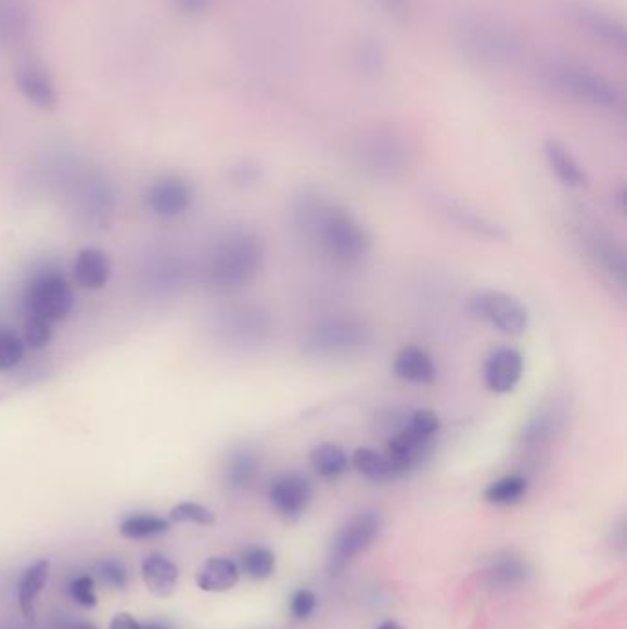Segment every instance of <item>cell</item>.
<instances>
[{"label": "cell", "mask_w": 627, "mask_h": 629, "mask_svg": "<svg viewBox=\"0 0 627 629\" xmlns=\"http://www.w3.org/2000/svg\"><path fill=\"white\" fill-rule=\"evenodd\" d=\"M76 297L71 282L57 269H41L34 272L23 291L25 314L41 317L44 321H65L73 313Z\"/></svg>", "instance_id": "8992f818"}, {"label": "cell", "mask_w": 627, "mask_h": 629, "mask_svg": "<svg viewBox=\"0 0 627 629\" xmlns=\"http://www.w3.org/2000/svg\"><path fill=\"white\" fill-rule=\"evenodd\" d=\"M523 356L512 346L495 348L484 364V382L495 394H508L515 390L523 377Z\"/></svg>", "instance_id": "4fadbf2b"}, {"label": "cell", "mask_w": 627, "mask_h": 629, "mask_svg": "<svg viewBox=\"0 0 627 629\" xmlns=\"http://www.w3.org/2000/svg\"><path fill=\"white\" fill-rule=\"evenodd\" d=\"M242 569L253 580H267L277 570V556L267 547H248L242 554Z\"/></svg>", "instance_id": "f546056e"}, {"label": "cell", "mask_w": 627, "mask_h": 629, "mask_svg": "<svg viewBox=\"0 0 627 629\" xmlns=\"http://www.w3.org/2000/svg\"><path fill=\"white\" fill-rule=\"evenodd\" d=\"M144 203L155 218L179 219L192 208L193 190L181 177L166 176L145 190Z\"/></svg>", "instance_id": "30bf717a"}, {"label": "cell", "mask_w": 627, "mask_h": 629, "mask_svg": "<svg viewBox=\"0 0 627 629\" xmlns=\"http://www.w3.org/2000/svg\"><path fill=\"white\" fill-rule=\"evenodd\" d=\"M26 345L21 333L0 324V372L17 369L25 359Z\"/></svg>", "instance_id": "4dcf8cb0"}, {"label": "cell", "mask_w": 627, "mask_h": 629, "mask_svg": "<svg viewBox=\"0 0 627 629\" xmlns=\"http://www.w3.org/2000/svg\"><path fill=\"white\" fill-rule=\"evenodd\" d=\"M576 21L597 43L624 54L627 47L626 26L620 18L594 4H578L574 10Z\"/></svg>", "instance_id": "8fae6325"}, {"label": "cell", "mask_w": 627, "mask_h": 629, "mask_svg": "<svg viewBox=\"0 0 627 629\" xmlns=\"http://www.w3.org/2000/svg\"><path fill=\"white\" fill-rule=\"evenodd\" d=\"M545 157L549 161V166L554 171L555 177L565 187H586V171L579 166L578 161L574 158L567 145L561 144L560 140L550 139L545 142Z\"/></svg>", "instance_id": "d6986e66"}, {"label": "cell", "mask_w": 627, "mask_h": 629, "mask_svg": "<svg viewBox=\"0 0 627 629\" xmlns=\"http://www.w3.org/2000/svg\"><path fill=\"white\" fill-rule=\"evenodd\" d=\"M471 308L481 319L507 335H523L530 322L525 304L504 291H478L471 298Z\"/></svg>", "instance_id": "ba28073f"}, {"label": "cell", "mask_w": 627, "mask_h": 629, "mask_svg": "<svg viewBox=\"0 0 627 629\" xmlns=\"http://www.w3.org/2000/svg\"><path fill=\"white\" fill-rule=\"evenodd\" d=\"M460 54L478 68H504L521 57L523 43L517 34L497 18L464 17L452 28Z\"/></svg>", "instance_id": "7a4b0ae2"}, {"label": "cell", "mask_w": 627, "mask_h": 629, "mask_svg": "<svg viewBox=\"0 0 627 629\" xmlns=\"http://www.w3.org/2000/svg\"><path fill=\"white\" fill-rule=\"evenodd\" d=\"M63 629H97L94 628V626H92V624L89 622H76V624H68V626H65V628Z\"/></svg>", "instance_id": "ee69618b"}, {"label": "cell", "mask_w": 627, "mask_h": 629, "mask_svg": "<svg viewBox=\"0 0 627 629\" xmlns=\"http://www.w3.org/2000/svg\"><path fill=\"white\" fill-rule=\"evenodd\" d=\"M394 374L404 382L428 385L435 382L436 367L427 351L418 346H405L394 359Z\"/></svg>", "instance_id": "e0dca14e"}, {"label": "cell", "mask_w": 627, "mask_h": 629, "mask_svg": "<svg viewBox=\"0 0 627 629\" xmlns=\"http://www.w3.org/2000/svg\"><path fill=\"white\" fill-rule=\"evenodd\" d=\"M381 528L383 517L374 510L354 515L333 539L332 551L328 556V573L332 576L341 575L354 557L374 544L375 539L380 538Z\"/></svg>", "instance_id": "52a82bcc"}, {"label": "cell", "mask_w": 627, "mask_h": 629, "mask_svg": "<svg viewBox=\"0 0 627 629\" xmlns=\"http://www.w3.org/2000/svg\"><path fill=\"white\" fill-rule=\"evenodd\" d=\"M28 13L17 0H0V39L21 41L28 34Z\"/></svg>", "instance_id": "4316f807"}, {"label": "cell", "mask_w": 627, "mask_h": 629, "mask_svg": "<svg viewBox=\"0 0 627 629\" xmlns=\"http://www.w3.org/2000/svg\"><path fill=\"white\" fill-rule=\"evenodd\" d=\"M169 530V521L155 514H131L120 523V534L126 539H150Z\"/></svg>", "instance_id": "83f0119b"}, {"label": "cell", "mask_w": 627, "mask_h": 629, "mask_svg": "<svg viewBox=\"0 0 627 629\" xmlns=\"http://www.w3.org/2000/svg\"><path fill=\"white\" fill-rule=\"evenodd\" d=\"M259 466H261V460L256 449L247 448V446L234 449L225 464V483L232 490H245L253 485Z\"/></svg>", "instance_id": "44dd1931"}, {"label": "cell", "mask_w": 627, "mask_h": 629, "mask_svg": "<svg viewBox=\"0 0 627 629\" xmlns=\"http://www.w3.org/2000/svg\"><path fill=\"white\" fill-rule=\"evenodd\" d=\"M52 326H54L52 322L44 321L41 317L26 314L25 326H23V333H21L26 348L42 350L52 341V333H54Z\"/></svg>", "instance_id": "d6a6232c"}, {"label": "cell", "mask_w": 627, "mask_h": 629, "mask_svg": "<svg viewBox=\"0 0 627 629\" xmlns=\"http://www.w3.org/2000/svg\"><path fill=\"white\" fill-rule=\"evenodd\" d=\"M359 68L364 70V74H380L386 65L385 52L380 44L367 43L361 44V49L356 55Z\"/></svg>", "instance_id": "8d00e7d4"}, {"label": "cell", "mask_w": 627, "mask_h": 629, "mask_svg": "<svg viewBox=\"0 0 627 629\" xmlns=\"http://www.w3.org/2000/svg\"><path fill=\"white\" fill-rule=\"evenodd\" d=\"M308 224L322 251L333 260L351 264L369 255V232L350 214L333 206H311Z\"/></svg>", "instance_id": "277c9868"}, {"label": "cell", "mask_w": 627, "mask_h": 629, "mask_svg": "<svg viewBox=\"0 0 627 629\" xmlns=\"http://www.w3.org/2000/svg\"><path fill=\"white\" fill-rule=\"evenodd\" d=\"M291 615L296 618V620H306V618L314 615L315 609H317V596H315L314 591L309 589H298L295 594L291 596Z\"/></svg>", "instance_id": "74e56055"}, {"label": "cell", "mask_w": 627, "mask_h": 629, "mask_svg": "<svg viewBox=\"0 0 627 629\" xmlns=\"http://www.w3.org/2000/svg\"><path fill=\"white\" fill-rule=\"evenodd\" d=\"M378 629H405L404 626H399L396 620H385V622L380 624Z\"/></svg>", "instance_id": "7bdbcfd3"}, {"label": "cell", "mask_w": 627, "mask_h": 629, "mask_svg": "<svg viewBox=\"0 0 627 629\" xmlns=\"http://www.w3.org/2000/svg\"><path fill=\"white\" fill-rule=\"evenodd\" d=\"M142 629H171L168 624L161 622V620H153V622H148L142 626Z\"/></svg>", "instance_id": "b9f144b4"}, {"label": "cell", "mask_w": 627, "mask_h": 629, "mask_svg": "<svg viewBox=\"0 0 627 629\" xmlns=\"http://www.w3.org/2000/svg\"><path fill=\"white\" fill-rule=\"evenodd\" d=\"M309 464L320 477L337 478L350 467V459L337 444H320L311 449Z\"/></svg>", "instance_id": "cb8c5ba5"}, {"label": "cell", "mask_w": 627, "mask_h": 629, "mask_svg": "<svg viewBox=\"0 0 627 629\" xmlns=\"http://www.w3.org/2000/svg\"><path fill=\"white\" fill-rule=\"evenodd\" d=\"M404 429L409 431L410 435L418 436L420 440L431 442L433 436L440 431V418L431 409H420L410 414Z\"/></svg>", "instance_id": "836d02e7"}, {"label": "cell", "mask_w": 627, "mask_h": 629, "mask_svg": "<svg viewBox=\"0 0 627 629\" xmlns=\"http://www.w3.org/2000/svg\"><path fill=\"white\" fill-rule=\"evenodd\" d=\"M526 491H528V480L523 475H507L486 488L484 499L489 504L510 506L521 501L526 496Z\"/></svg>", "instance_id": "484cf974"}, {"label": "cell", "mask_w": 627, "mask_h": 629, "mask_svg": "<svg viewBox=\"0 0 627 629\" xmlns=\"http://www.w3.org/2000/svg\"><path fill=\"white\" fill-rule=\"evenodd\" d=\"M21 89L26 97L30 98L31 102L41 105V107L54 105V87L41 68L31 67V65L21 68Z\"/></svg>", "instance_id": "f1b7e54d"}, {"label": "cell", "mask_w": 627, "mask_h": 629, "mask_svg": "<svg viewBox=\"0 0 627 629\" xmlns=\"http://www.w3.org/2000/svg\"><path fill=\"white\" fill-rule=\"evenodd\" d=\"M362 163L378 170H396L404 163V142L393 133H374L364 137L357 147Z\"/></svg>", "instance_id": "5bb4252c"}, {"label": "cell", "mask_w": 627, "mask_h": 629, "mask_svg": "<svg viewBox=\"0 0 627 629\" xmlns=\"http://www.w3.org/2000/svg\"><path fill=\"white\" fill-rule=\"evenodd\" d=\"M380 2L383 4V8L393 13V15L401 17V15H407V13H409L410 2H412V0H380Z\"/></svg>", "instance_id": "ab89813d"}, {"label": "cell", "mask_w": 627, "mask_h": 629, "mask_svg": "<svg viewBox=\"0 0 627 629\" xmlns=\"http://www.w3.org/2000/svg\"><path fill=\"white\" fill-rule=\"evenodd\" d=\"M97 576L105 586L113 589H124L127 586V569L124 563L118 560H102L97 565Z\"/></svg>", "instance_id": "d590c367"}, {"label": "cell", "mask_w": 627, "mask_h": 629, "mask_svg": "<svg viewBox=\"0 0 627 629\" xmlns=\"http://www.w3.org/2000/svg\"><path fill=\"white\" fill-rule=\"evenodd\" d=\"M539 76L545 86L561 97L587 103L597 110L618 111L624 105L622 91L611 79L574 61H547Z\"/></svg>", "instance_id": "3957f363"}, {"label": "cell", "mask_w": 627, "mask_h": 629, "mask_svg": "<svg viewBox=\"0 0 627 629\" xmlns=\"http://www.w3.org/2000/svg\"><path fill=\"white\" fill-rule=\"evenodd\" d=\"M372 345V330L356 317L333 314L317 322L306 337V351L314 358L343 359L359 356Z\"/></svg>", "instance_id": "5b68a950"}, {"label": "cell", "mask_w": 627, "mask_h": 629, "mask_svg": "<svg viewBox=\"0 0 627 629\" xmlns=\"http://www.w3.org/2000/svg\"><path fill=\"white\" fill-rule=\"evenodd\" d=\"M50 562L39 560L25 570V575L18 581V607L26 618H34L36 604L42 587L49 581Z\"/></svg>", "instance_id": "7402d4cb"}, {"label": "cell", "mask_w": 627, "mask_h": 629, "mask_svg": "<svg viewBox=\"0 0 627 629\" xmlns=\"http://www.w3.org/2000/svg\"><path fill=\"white\" fill-rule=\"evenodd\" d=\"M67 591L68 596L85 609H91L98 604L97 589L91 576H76L68 581Z\"/></svg>", "instance_id": "e575fe53"}, {"label": "cell", "mask_w": 627, "mask_h": 629, "mask_svg": "<svg viewBox=\"0 0 627 629\" xmlns=\"http://www.w3.org/2000/svg\"><path fill=\"white\" fill-rule=\"evenodd\" d=\"M528 576H530L528 565L515 554H501L495 557L488 569V578L494 586H519L528 580Z\"/></svg>", "instance_id": "d4e9b609"}, {"label": "cell", "mask_w": 627, "mask_h": 629, "mask_svg": "<svg viewBox=\"0 0 627 629\" xmlns=\"http://www.w3.org/2000/svg\"><path fill=\"white\" fill-rule=\"evenodd\" d=\"M271 319L258 306H235L221 313L218 332L234 346H256L269 337Z\"/></svg>", "instance_id": "9c48e42d"}, {"label": "cell", "mask_w": 627, "mask_h": 629, "mask_svg": "<svg viewBox=\"0 0 627 629\" xmlns=\"http://www.w3.org/2000/svg\"><path fill=\"white\" fill-rule=\"evenodd\" d=\"M78 203L79 210L89 223L103 224L107 223V216H111L115 208V194L107 181L87 177L84 187L79 188Z\"/></svg>", "instance_id": "2e32d148"}, {"label": "cell", "mask_w": 627, "mask_h": 629, "mask_svg": "<svg viewBox=\"0 0 627 629\" xmlns=\"http://www.w3.org/2000/svg\"><path fill=\"white\" fill-rule=\"evenodd\" d=\"M314 486L302 473H287L278 477L269 488V501L278 514L287 519L300 517L311 502Z\"/></svg>", "instance_id": "7c38bea8"}, {"label": "cell", "mask_w": 627, "mask_h": 629, "mask_svg": "<svg viewBox=\"0 0 627 629\" xmlns=\"http://www.w3.org/2000/svg\"><path fill=\"white\" fill-rule=\"evenodd\" d=\"M0 629H7V628H0Z\"/></svg>", "instance_id": "f6af8a7d"}, {"label": "cell", "mask_w": 627, "mask_h": 629, "mask_svg": "<svg viewBox=\"0 0 627 629\" xmlns=\"http://www.w3.org/2000/svg\"><path fill=\"white\" fill-rule=\"evenodd\" d=\"M110 629H142V624L129 613H118L111 620Z\"/></svg>", "instance_id": "f35d334b"}, {"label": "cell", "mask_w": 627, "mask_h": 629, "mask_svg": "<svg viewBox=\"0 0 627 629\" xmlns=\"http://www.w3.org/2000/svg\"><path fill=\"white\" fill-rule=\"evenodd\" d=\"M240 581V567L227 557H210L195 576V583L206 593H225Z\"/></svg>", "instance_id": "ffe728a7"}, {"label": "cell", "mask_w": 627, "mask_h": 629, "mask_svg": "<svg viewBox=\"0 0 627 629\" xmlns=\"http://www.w3.org/2000/svg\"><path fill=\"white\" fill-rule=\"evenodd\" d=\"M350 464L361 475L370 478V480H375V483H386V480H394V478L399 477L393 460L388 459L386 453H380L375 449H356L354 454H351Z\"/></svg>", "instance_id": "603a6c76"}, {"label": "cell", "mask_w": 627, "mask_h": 629, "mask_svg": "<svg viewBox=\"0 0 627 629\" xmlns=\"http://www.w3.org/2000/svg\"><path fill=\"white\" fill-rule=\"evenodd\" d=\"M264 260V242L254 232L230 230L212 245L206 256V282L223 293L243 290L258 277Z\"/></svg>", "instance_id": "6da1fadb"}, {"label": "cell", "mask_w": 627, "mask_h": 629, "mask_svg": "<svg viewBox=\"0 0 627 629\" xmlns=\"http://www.w3.org/2000/svg\"><path fill=\"white\" fill-rule=\"evenodd\" d=\"M168 521L169 523H177V525L192 523V525L206 527V525H212L216 521V517L212 514L210 509H206L205 504L184 501L179 502L174 509L169 510Z\"/></svg>", "instance_id": "1f68e13d"}, {"label": "cell", "mask_w": 627, "mask_h": 629, "mask_svg": "<svg viewBox=\"0 0 627 629\" xmlns=\"http://www.w3.org/2000/svg\"><path fill=\"white\" fill-rule=\"evenodd\" d=\"M179 4H181L184 12L201 13L205 12L208 4H210V0H179Z\"/></svg>", "instance_id": "60d3db41"}, {"label": "cell", "mask_w": 627, "mask_h": 629, "mask_svg": "<svg viewBox=\"0 0 627 629\" xmlns=\"http://www.w3.org/2000/svg\"><path fill=\"white\" fill-rule=\"evenodd\" d=\"M74 280L84 290H102L113 274L110 255L98 247H85L76 255L73 266Z\"/></svg>", "instance_id": "9a60e30c"}, {"label": "cell", "mask_w": 627, "mask_h": 629, "mask_svg": "<svg viewBox=\"0 0 627 629\" xmlns=\"http://www.w3.org/2000/svg\"><path fill=\"white\" fill-rule=\"evenodd\" d=\"M142 580L153 596L168 599L176 593L179 569H177L176 563L169 562L158 554H153L142 562Z\"/></svg>", "instance_id": "ac0fdd59"}]
</instances>
